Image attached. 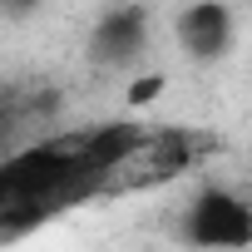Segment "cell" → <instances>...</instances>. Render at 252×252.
<instances>
[{"label": "cell", "mask_w": 252, "mask_h": 252, "mask_svg": "<svg viewBox=\"0 0 252 252\" xmlns=\"http://www.w3.org/2000/svg\"><path fill=\"white\" fill-rule=\"evenodd\" d=\"M158 89H163V79H158V74H149V79H139V84H129V104L139 109V104H149V99H154Z\"/></svg>", "instance_id": "obj_4"}, {"label": "cell", "mask_w": 252, "mask_h": 252, "mask_svg": "<svg viewBox=\"0 0 252 252\" xmlns=\"http://www.w3.org/2000/svg\"><path fill=\"white\" fill-rule=\"evenodd\" d=\"M188 227H193V242H203V247H242L252 237V213H247L242 198L213 188V193L198 198Z\"/></svg>", "instance_id": "obj_1"}, {"label": "cell", "mask_w": 252, "mask_h": 252, "mask_svg": "<svg viewBox=\"0 0 252 252\" xmlns=\"http://www.w3.org/2000/svg\"><path fill=\"white\" fill-rule=\"evenodd\" d=\"M139 40H144V15L139 10H119L99 30V50L104 55H129V50H139Z\"/></svg>", "instance_id": "obj_3"}, {"label": "cell", "mask_w": 252, "mask_h": 252, "mask_svg": "<svg viewBox=\"0 0 252 252\" xmlns=\"http://www.w3.org/2000/svg\"><path fill=\"white\" fill-rule=\"evenodd\" d=\"M178 40L193 50V55H218L227 40H232V15H227V5H218V0H198V5H188L183 10V20H178Z\"/></svg>", "instance_id": "obj_2"}]
</instances>
